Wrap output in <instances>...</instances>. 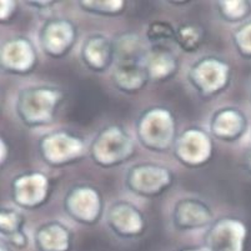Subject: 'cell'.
<instances>
[{
	"label": "cell",
	"instance_id": "8992f818",
	"mask_svg": "<svg viewBox=\"0 0 251 251\" xmlns=\"http://www.w3.org/2000/svg\"><path fill=\"white\" fill-rule=\"evenodd\" d=\"M24 218L17 210L0 207V237L6 243L24 235Z\"/></svg>",
	"mask_w": 251,
	"mask_h": 251
},
{
	"label": "cell",
	"instance_id": "9c48e42d",
	"mask_svg": "<svg viewBox=\"0 0 251 251\" xmlns=\"http://www.w3.org/2000/svg\"><path fill=\"white\" fill-rule=\"evenodd\" d=\"M202 40V34L199 26L195 25H184L180 26L175 34V42L186 51H195L199 49Z\"/></svg>",
	"mask_w": 251,
	"mask_h": 251
},
{
	"label": "cell",
	"instance_id": "7c38bea8",
	"mask_svg": "<svg viewBox=\"0 0 251 251\" xmlns=\"http://www.w3.org/2000/svg\"><path fill=\"white\" fill-rule=\"evenodd\" d=\"M15 10V4L13 1L0 0V23H5L13 15Z\"/></svg>",
	"mask_w": 251,
	"mask_h": 251
},
{
	"label": "cell",
	"instance_id": "2e32d148",
	"mask_svg": "<svg viewBox=\"0 0 251 251\" xmlns=\"http://www.w3.org/2000/svg\"><path fill=\"white\" fill-rule=\"evenodd\" d=\"M246 165H248V170L251 173V145H250V151L248 155V161H246Z\"/></svg>",
	"mask_w": 251,
	"mask_h": 251
},
{
	"label": "cell",
	"instance_id": "3957f363",
	"mask_svg": "<svg viewBox=\"0 0 251 251\" xmlns=\"http://www.w3.org/2000/svg\"><path fill=\"white\" fill-rule=\"evenodd\" d=\"M248 116L235 106H225L215 113L211 123V131L224 141H236L248 131Z\"/></svg>",
	"mask_w": 251,
	"mask_h": 251
},
{
	"label": "cell",
	"instance_id": "6da1fadb",
	"mask_svg": "<svg viewBox=\"0 0 251 251\" xmlns=\"http://www.w3.org/2000/svg\"><path fill=\"white\" fill-rule=\"evenodd\" d=\"M248 227L243 221L234 218L219 220L210 227L205 237L207 251H245Z\"/></svg>",
	"mask_w": 251,
	"mask_h": 251
},
{
	"label": "cell",
	"instance_id": "5b68a950",
	"mask_svg": "<svg viewBox=\"0 0 251 251\" xmlns=\"http://www.w3.org/2000/svg\"><path fill=\"white\" fill-rule=\"evenodd\" d=\"M36 251H72L73 239L68 229L59 225H44L35 232Z\"/></svg>",
	"mask_w": 251,
	"mask_h": 251
},
{
	"label": "cell",
	"instance_id": "9a60e30c",
	"mask_svg": "<svg viewBox=\"0 0 251 251\" xmlns=\"http://www.w3.org/2000/svg\"><path fill=\"white\" fill-rule=\"evenodd\" d=\"M176 251H207L204 246H199V248H195V246H190V248H182L180 250Z\"/></svg>",
	"mask_w": 251,
	"mask_h": 251
},
{
	"label": "cell",
	"instance_id": "7a4b0ae2",
	"mask_svg": "<svg viewBox=\"0 0 251 251\" xmlns=\"http://www.w3.org/2000/svg\"><path fill=\"white\" fill-rule=\"evenodd\" d=\"M35 64L33 45L24 38H14L3 45L0 50V67L13 74L30 72Z\"/></svg>",
	"mask_w": 251,
	"mask_h": 251
},
{
	"label": "cell",
	"instance_id": "30bf717a",
	"mask_svg": "<svg viewBox=\"0 0 251 251\" xmlns=\"http://www.w3.org/2000/svg\"><path fill=\"white\" fill-rule=\"evenodd\" d=\"M234 45L244 59L251 60V19L246 20L235 30Z\"/></svg>",
	"mask_w": 251,
	"mask_h": 251
},
{
	"label": "cell",
	"instance_id": "52a82bcc",
	"mask_svg": "<svg viewBox=\"0 0 251 251\" xmlns=\"http://www.w3.org/2000/svg\"><path fill=\"white\" fill-rule=\"evenodd\" d=\"M110 50H113V47L108 42V39H105L104 36H91L88 43L85 42V47H84L85 64L91 67V64L95 60V56L98 55L99 56L100 70L105 69L113 59V54H101V51H110Z\"/></svg>",
	"mask_w": 251,
	"mask_h": 251
},
{
	"label": "cell",
	"instance_id": "ba28073f",
	"mask_svg": "<svg viewBox=\"0 0 251 251\" xmlns=\"http://www.w3.org/2000/svg\"><path fill=\"white\" fill-rule=\"evenodd\" d=\"M220 5L221 17L227 22H244L251 14V3L249 1H221Z\"/></svg>",
	"mask_w": 251,
	"mask_h": 251
},
{
	"label": "cell",
	"instance_id": "277c9868",
	"mask_svg": "<svg viewBox=\"0 0 251 251\" xmlns=\"http://www.w3.org/2000/svg\"><path fill=\"white\" fill-rule=\"evenodd\" d=\"M47 181L40 174H23L17 176L11 185L13 200L24 209H35L44 201Z\"/></svg>",
	"mask_w": 251,
	"mask_h": 251
},
{
	"label": "cell",
	"instance_id": "5bb4252c",
	"mask_svg": "<svg viewBox=\"0 0 251 251\" xmlns=\"http://www.w3.org/2000/svg\"><path fill=\"white\" fill-rule=\"evenodd\" d=\"M0 251H13L11 250L10 245L4 240L3 237H0Z\"/></svg>",
	"mask_w": 251,
	"mask_h": 251
},
{
	"label": "cell",
	"instance_id": "8fae6325",
	"mask_svg": "<svg viewBox=\"0 0 251 251\" xmlns=\"http://www.w3.org/2000/svg\"><path fill=\"white\" fill-rule=\"evenodd\" d=\"M175 30L170 24L168 23H152L149 26V31H148V36H149V40L151 43H159L165 42V40H170V39L175 38Z\"/></svg>",
	"mask_w": 251,
	"mask_h": 251
},
{
	"label": "cell",
	"instance_id": "4fadbf2b",
	"mask_svg": "<svg viewBox=\"0 0 251 251\" xmlns=\"http://www.w3.org/2000/svg\"><path fill=\"white\" fill-rule=\"evenodd\" d=\"M6 156H8V145L0 138V165L6 160Z\"/></svg>",
	"mask_w": 251,
	"mask_h": 251
}]
</instances>
